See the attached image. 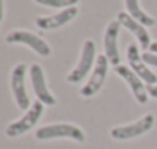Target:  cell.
Masks as SVG:
<instances>
[{
    "label": "cell",
    "mask_w": 157,
    "mask_h": 149,
    "mask_svg": "<svg viewBox=\"0 0 157 149\" xmlns=\"http://www.w3.org/2000/svg\"><path fill=\"white\" fill-rule=\"evenodd\" d=\"M35 137L38 140H52V139H72L76 142H84L86 136L81 128L72 123H53L37 129Z\"/></svg>",
    "instance_id": "1"
},
{
    "label": "cell",
    "mask_w": 157,
    "mask_h": 149,
    "mask_svg": "<svg viewBox=\"0 0 157 149\" xmlns=\"http://www.w3.org/2000/svg\"><path fill=\"white\" fill-rule=\"evenodd\" d=\"M43 113H44V103H41L40 100H35L21 119H18V120L8 125L6 136L8 137H18V136L28 132L31 128H34L38 123Z\"/></svg>",
    "instance_id": "2"
},
{
    "label": "cell",
    "mask_w": 157,
    "mask_h": 149,
    "mask_svg": "<svg viewBox=\"0 0 157 149\" xmlns=\"http://www.w3.org/2000/svg\"><path fill=\"white\" fill-rule=\"evenodd\" d=\"M6 43L8 44H23V46H28L32 50H35L38 55L41 56H49L51 55V46L43 40L40 38L38 35L29 32V31H11L8 35H6Z\"/></svg>",
    "instance_id": "3"
},
{
    "label": "cell",
    "mask_w": 157,
    "mask_h": 149,
    "mask_svg": "<svg viewBox=\"0 0 157 149\" xmlns=\"http://www.w3.org/2000/svg\"><path fill=\"white\" fill-rule=\"evenodd\" d=\"M153 126H154V116L153 114H145L137 122L113 128L110 131V136L114 140H130V139H134V137H139V136L148 132Z\"/></svg>",
    "instance_id": "4"
},
{
    "label": "cell",
    "mask_w": 157,
    "mask_h": 149,
    "mask_svg": "<svg viewBox=\"0 0 157 149\" xmlns=\"http://www.w3.org/2000/svg\"><path fill=\"white\" fill-rule=\"evenodd\" d=\"M95 53H96V46L92 40H86L84 46H82V52H81V58L79 62L76 64V67L67 75V82L70 84H78L81 82L93 67V61H95Z\"/></svg>",
    "instance_id": "5"
},
{
    "label": "cell",
    "mask_w": 157,
    "mask_h": 149,
    "mask_svg": "<svg viewBox=\"0 0 157 149\" xmlns=\"http://www.w3.org/2000/svg\"><path fill=\"white\" fill-rule=\"evenodd\" d=\"M108 64L110 62H108L105 55H99L96 58V64H95V69L92 72V76L89 78L86 85L81 88V96L82 98H92L101 90V87L104 85L105 78H107Z\"/></svg>",
    "instance_id": "6"
},
{
    "label": "cell",
    "mask_w": 157,
    "mask_h": 149,
    "mask_svg": "<svg viewBox=\"0 0 157 149\" xmlns=\"http://www.w3.org/2000/svg\"><path fill=\"white\" fill-rule=\"evenodd\" d=\"M25 76H26V65L25 64H17L12 69L11 73V90L14 95L15 103L20 110H29L31 106V100L26 91V85H25Z\"/></svg>",
    "instance_id": "7"
},
{
    "label": "cell",
    "mask_w": 157,
    "mask_h": 149,
    "mask_svg": "<svg viewBox=\"0 0 157 149\" xmlns=\"http://www.w3.org/2000/svg\"><path fill=\"white\" fill-rule=\"evenodd\" d=\"M127 58H128V64L130 69L148 85H156L157 76L156 73H153L150 70V67L145 64V61L142 59V53L137 49V44H130L127 49Z\"/></svg>",
    "instance_id": "8"
},
{
    "label": "cell",
    "mask_w": 157,
    "mask_h": 149,
    "mask_svg": "<svg viewBox=\"0 0 157 149\" xmlns=\"http://www.w3.org/2000/svg\"><path fill=\"white\" fill-rule=\"evenodd\" d=\"M29 76H31V82H32V88L34 93L37 96V100H40L44 105H55L56 99L53 98V95L49 91L48 85H46V79H44V72L41 69V65L38 64H32L29 67Z\"/></svg>",
    "instance_id": "9"
},
{
    "label": "cell",
    "mask_w": 157,
    "mask_h": 149,
    "mask_svg": "<svg viewBox=\"0 0 157 149\" xmlns=\"http://www.w3.org/2000/svg\"><path fill=\"white\" fill-rule=\"evenodd\" d=\"M114 70H116V73L128 84V87H130L133 96L136 98V100H137L139 103H147V102H148V90H147V87L144 85V81H142L130 67H125V65H121V64H119V65L114 67Z\"/></svg>",
    "instance_id": "10"
},
{
    "label": "cell",
    "mask_w": 157,
    "mask_h": 149,
    "mask_svg": "<svg viewBox=\"0 0 157 149\" xmlns=\"http://www.w3.org/2000/svg\"><path fill=\"white\" fill-rule=\"evenodd\" d=\"M121 31V23L117 20H113L107 24L104 34V55L107 56L108 62L113 64L114 67L119 65V50H117V35Z\"/></svg>",
    "instance_id": "11"
},
{
    "label": "cell",
    "mask_w": 157,
    "mask_h": 149,
    "mask_svg": "<svg viewBox=\"0 0 157 149\" xmlns=\"http://www.w3.org/2000/svg\"><path fill=\"white\" fill-rule=\"evenodd\" d=\"M78 15V8L72 6L67 9H63L53 15H48V17H37L35 18V24L37 28L43 29V31H51V29H58L64 24H67L69 21H72L75 17Z\"/></svg>",
    "instance_id": "12"
},
{
    "label": "cell",
    "mask_w": 157,
    "mask_h": 149,
    "mask_svg": "<svg viewBox=\"0 0 157 149\" xmlns=\"http://www.w3.org/2000/svg\"><path fill=\"white\" fill-rule=\"evenodd\" d=\"M117 21L121 23V26H124L127 31H130L139 41V46L144 50H148L151 46V37L150 32L147 31V28L144 24H140L139 21H136L133 17H130L125 12H119L117 14Z\"/></svg>",
    "instance_id": "13"
},
{
    "label": "cell",
    "mask_w": 157,
    "mask_h": 149,
    "mask_svg": "<svg viewBox=\"0 0 157 149\" xmlns=\"http://www.w3.org/2000/svg\"><path fill=\"white\" fill-rule=\"evenodd\" d=\"M125 6H127V11H128V15L133 17L136 21H139L140 24H144L145 28H151L156 24V20L148 15L139 5V0H125Z\"/></svg>",
    "instance_id": "14"
},
{
    "label": "cell",
    "mask_w": 157,
    "mask_h": 149,
    "mask_svg": "<svg viewBox=\"0 0 157 149\" xmlns=\"http://www.w3.org/2000/svg\"><path fill=\"white\" fill-rule=\"evenodd\" d=\"M35 3L38 5H43V6H49V8H72L75 6L79 0H34Z\"/></svg>",
    "instance_id": "15"
},
{
    "label": "cell",
    "mask_w": 157,
    "mask_h": 149,
    "mask_svg": "<svg viewBox=\"0 0 157 149\" xmlns=\"http://www.w3.org/2000/svg\"><path fill=\"white\" fill-rule=\"evenodd\" d=\"M142 59L145 61L147 65L151 67H157V53H151V52H144L142 53Z\"/></svg>",
    "instance_id": "16"
},
{
    "label": "cell",
    "mask_w": 157,
    "mask_h": 149,
    "mask_svg": "<svg viewBox=\"0 0 157 149\" xmlns=\"http://www.w3.org/2000/svg\"><path fill=\"white\" fill-rule=\"evenodd\" d=\"M147 90H148V95H150L151 98L157 99V85H148Z\"/></svg>",
    "instance_id": "17"
},
{
    "label": "cell",
    "mask_w": 157,
    "mask_h": 149,
    "mask_svg": "<svg viewBox=\"0 0 157 149\" xmlns=\"http://www.w3.org/2000/svg\"><path fill=\"white\" fill-rule=\"evenodd\" d=\"M150 52H151V53H157V41H153V43H151Z\"/></svg>",
    "instance_id": "18"
},
{
    "label": "cell",
    "mask_w": 157,
    "mask_h": 149,
    "mask_svg": "<svg viewBox=\"0 0 157 149\" xmlns=\"http://www.w3.org/2000/svg\"><path fill=\"white\" fill-rule=\"evenodd\" d=\"M3 20V0H0V21Z\"/></svg>",
    "instance_id": "19"
}]
</instances>
